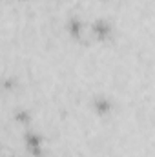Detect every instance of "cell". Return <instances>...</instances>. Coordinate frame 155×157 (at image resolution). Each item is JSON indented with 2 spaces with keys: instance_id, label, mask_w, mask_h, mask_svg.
Returning a JSON list of instances; mask_svg holds the SVG:
<instances>
[{
  "instance_id": "cell-1",
  "label": "cell",
  "mask_w": 155,
  "mask_h": 157,
  "mask_svg": "<svg viewBox=\"0 0 155 157\" xmlns=\"http://www.w3.org/2000/svg\"><path fill=\"white\" fill-rule=\"evenodd\" d=\"M28 144H29V148H31V152L33 154H39V137L37 135H28Z\"/></svg>"
},
{
  "instance_id": "cell-2",
  "label": "cell",
  "mask_w": 155,
  "mask_h": 157,
  "mask_svg": "<svg viewBox=\"0 0 155 157\" xmlns=\"http://www.w3.org/2000/svg\"><path fill=\"white\" fill-rule=\"evenodd\" d=\"M95 31H97V35H99V37H106V35L110 33V28H108V24H104V22H97Z\"/></svg>"
},
{
  "instance_id": "cell-3",
  "label": "cell",
  "mask_w": 155,
  "mask_h": 157,
  "mask_svg": "<svg viewBox=\"0 0 155 157\" xmlns=\"http://www.w3.org/2000/svg\"><path fill=\"white\" fill-rule=\"evenodd\" d=\"M97 108H99L100 112H106V110L110 108V104H108V102H104V101H99V102H97Z\"/></svg>"
},
{
  "instance_id": "cell-4",
  "label": "cell",
  "mask_w": 155,
  "mask_h": 157,
  "mask_svg": "<svg viewBox=\"0 0 155 157\" xmlns=\"http://www.w3.org/2000/svg\"><path fill=\"white\" fill-rule=\"evenodd\" d=\"M71 31H73V35H78V22L77 20L71 22Z\"/></svg>"
}]
</instances>
